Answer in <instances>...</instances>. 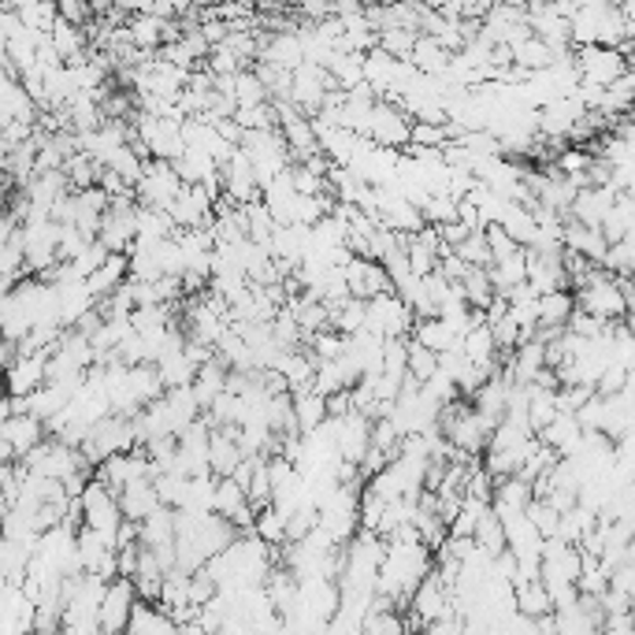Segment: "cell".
Segmentation results:
<instances>
[{"label":"cell","mask_w":635,"mask_h":635,"mask_svg":"<svg viewBox=\"0 0 635 635\" xmlns=\"http://www.w3.org/2000/svg\"><path fill=\"white\" fill-rule=\"evenodd\" d=\"M572 297H576V309L602 324H624V316H628V302H624L617 291V279L602 272V268H594L591 279H587Z\"/></svg>","instance_id":"1"},{"label":"cell","mask_w":635,"mask_h":635,"mask_svg":"<svg viewBox=\"0 0 635 635\" xmlns=\"http://www.w3.org/2000/svg\"><path fill=\"white\" fill-rule=\"evenodd\" d=\"M79 502V513H82V528H90V532H98L101 538H109L115 543V532H120L123 524V513H120V502H115V495L109 487L101 484V479H86L82 495L75 498ZM115 551V546H112Z\"/></svg>","instance_id":"2"},{"label":"cell","mask_w":635,"mask_h":635,"mask_svg":"<svg viewBox=\"0 0 635 635\" xmlns=\"http://www.w3.org/2000/svg\"><path fill=\"white\" fill-rule=\"evenodd\" d=\"M412 324H417V316L401 297L394 294H379L372 297V302H364V331L375 334V339H409Z\"/></svg>","instance_id":"3"},{"label":"cell","mask_w":635,"mask_h":635,"mask_svg":"<svg viewBox=\"0 0 635 635\" xmlns=\"http://www.w3.org/2000/svg\"><path fill=\"white\" fill-rule=\"evenodd\" d=\"M576 75H580V86H594V90H605L617 79H624L628 71V56H621L617 49H602V45H587V49H572Z\"/></svg>","instance_id":"4"},{"label":"cell","mask_w":635,"mask_h":635,"mask_svg":"<svg viewBox=\"0 0 635 635\" xmlns=\"http://www.w3.org/2000/svg\"><path fill=\"white\" fill-rule=\"evenodd\" d=\"M182 182L175 175V168L163 160H146V171H141L138 186H134V205L141 208H157V212H168L171 201L179 197Z\"/></svg>","instance_id":"5"},{"label":"cell","mask_w":635,"mask_h":635,"mask_svg":"<svg viewBox=\"0 0 635 635\" xmlns=\"http://www.w3.org/2000/svg\"><path fill=\"white\" fill-rule=\"evenodd\" d=\"M409 127H412V120L406 112L394 109L390 101H375L368 112V134H364V141H372V146H379V149H390V152H401L409 146Z\"/></svg>","instance_id":"6"},{"label":"cell","mask_w":635,"mask_h":635,"mask_svg":"<svg viewBox=\"0 0 635 635\" xmlns=\"http://www.w3.org/2000/svg\"><path fill=\"white\" fill-rule=\"evenodd\" d=\"M98 242L109 257H127L134 246V197L127 201H109L98 227Z\"/></svg>","instance_id":"7"},{"label":"cell","mask_w":635,"mask_h":635,"mask_svg":"<svg viewBox=\"0 0 635 635\" xmlns=\"http://www.w3.org/2000/svg\"><path fill=\"white\" fill-rule=\"evenodd\" d=\"M446 613H454V605H450V591H446V583L439 580V572L431 569L428 580H423L417 591L409 594L406 617L412 624V632H417V628H423V624L446 617Z\"/></svg>","instance_id":"8"},{"label":"cell","mask_w":635,"mask_h":635,"mask_svg":"<svg viewBox=\"0 0 635 635\" xmlns=\"http://www.w3.org/2000/svg\"><path fill=\"white\" fill-rule=\"evenodd\" d=\"M134 602H138V594H134L131 580L115 576V580L104 587V599H101V613H98L101 632L104 635H123V632H127Z\"/></svg>","instance_id":"9"},{"label":"cell","mask_w":635,"mask_h":635,"mask_svg":"<svg viewBox=\"0 0 635 635\" xmlns=\"http://www.w3.org/2000/svg\"><path fill=\"white\" fill-rule=\"evenodd\" d=\"M8 398H26L45 383V353H15L0 372Z\"/></svg>","instance_id":"10"},{"label":"cell","mask_w":635,"mask_h":635,"mask_svg":"<svg viewBox=\"0 0 635 635\" xmlns=\"http://www.w3.org/2000/svg\"><path fill=\"white\" fill-rule=\"evenodd\" d=\"M342 275H345V291H350V297H358V302H372V297L379 294H390L387 268L379 261H358V257H350Z\"/></svg>","instance_id":"11"},{"label":"cell","mask_w":635,"mask_h":635,"mask_svg":"<svg viewBox=\"0 0 635 635\" xmlns=\"http://www.w3.org/2000/svg\"><path fill=\"white\" fill-rule=\"evenodd\" d=\"M45 439V423L34 417H23V412H12L4 423H0V446L8 450L12 461H23L34 446H42Z\"/></svg>","instance_id":"12"},{"label":"cell","mask_w":635,"mask_h":635,"mask_svg":"<svg viewBox=\"0 0 635 635\" xmlns=\"http://www.w3.org/2000/svg\"><path fill=\"white\" fill-rule=\"evenodd\" d=\"M235 431L238 428H212V435H208V473H212V479H227L238 468V461H242V450H238Z\"/></svg>","instance_id":"13"},{"label":"cell","mask_w":635,"mask_h":635,"mask_svg":"<svg viewBox=\"0 0 635 635\" xmlns=\"http://www.w3.org/2000/svg\"><path fill=\"white\" fill-rule=\"evenodd\" d=\"M361 635H417V632H412L406 613H398L387 599L375 594L372 610L364 613V621H361Z\"/></svg>","instance_id":"14"},{"label":"cell","mask_w":635,"mask_h":635,"mask_svg":"<svg viewBox=\"0 0 635 635\" xmlns=\"http://www.w3.org/2000/svg\"><path fill=\"white\" fill-rule=\"evenodd\" d=\"M115 502H120V513H123V521H131V524H141L149 513H157L160 509V498H157V490H152V479H141V484H127L115 495Z\"/></svg>","instance_id":"15"},{"label":"cell","mask_w":635,"mask_h":635,"mask_svg":"<svg viewBox=\"0 0 635 635\" xmlns=\"http://www.w3.org/2000/svg\"><path fill=\"white\" fill-rule=\"evenodd\" d=\"M513 613H521L528 621H546L554 613V602L546 594L543 580H521L513 583Z\"/></svg>","instance_id":"16"},{"label":"cell","mask_w":635,"mask_h":635,"mask_svg":"<svg viewBox=\"0 0 635 635\" xmlns=\"http://www.w3.org/2000/svg\"><path fill=\"white\" fill-rule=\"evenodd\" d=\"M138 546L160 551V546H175V509H157L138 524Z\"/></svg>","instance_id":"17"},{"label":"cell","mask_w":635,"mask_h":635,"mask_svg":"<svg viewBox=\"0 0 635 635\" xmlns=\"http://www.w3.org/2000/svg\"><path fill=\"white\" fill-rule=\"evenodd\" d=\"M123 635H179V624L171 621L163 610H157L152 602H134L131 624Z\"/></svg>","instance_id":"18"},{"label":"cell","mask_w":635,"mask_h":635,"mask_svg":"<svg viewBox=\"0 0 635 635\" xmlns=\"http://www.w3.org/2000/svg\"><path fill=\"white\" fill-rule=\"evenodd\" d=\"M409 339L423 345L428 353H435V358H442V353H450V350H457V334L450 331L446 324L439 320V316H431V320H417L412 324V331H409Z\"/></svg>","instance_id":"19"},{"label":"cell","mask_w":635,"mask_h":635,"mask_svg":"<svg viewBox=\"0 0 635 635\" xmlns=\"http://www.w3.org/2000/svg\"><path fill=\"white\" fill-rule=\"evenodd\" d=\"M495 227H502L506 238H513V242L521 246V249H532L535 238H538L535 216H532V212H528L524 205H513V201H506V205H502V216H498Z\"/></svg>","instance_id":"20"},{"label":"cell","mask_w":635,"mask_h":635,"mask_svg":"<svg viewBox=\"0 0 635 635\" xmlns=\"http://www.w3.org/2000/svg\"><path fill=\"white\" fill-rule=\"evenodd\" d=\"M127 283V257H109L98 272H93L90 279H86V291H90L93 302H104V297H112L120 286Z\"/></svg>","instance_id":"21"},{"label":"cell","mask_w":635,"mask_h":635,"mask_svg":"<svg viewBox=\"0 0 635 635\" xmlns=\"http://www.w3.org/2000/svg\"><path fill=\"white\" fill-rule=\"evenodd\" d=\"M163 238H175V224L168 219V212L134 205V242L157 246V242H163Z\"/></svg>","instance_id":"22"},{"label":"cell","mask_w":635,"mask_h":635,"mask_svg":"<svg viewBox=\"0 0 635 635\" xmlns=\"http://www.w3.org/2000/svg\"><path fill=\"white\" fill-rule=\"evenodd\" d=\"M291 409H294V431L297 435H309L327 420V401L316 390L291 394Z\"/></svg>","instance_id":"23"},{"label":"cell","mask_w":635,"mask_h":635,"mask_svg":"<svg viewBox=\"0 0 635 635\" xmlns=\"http://www.w3.org/2000/svg\"><path fill=\"white\" fill-rule=\"evenodd\" d=\"M224 387H227V368H224V364H219L216 358H212L208 364H201L197 375H194V383H190V390H194L201 412H205L212 401H216L219 394H224Z\"/></svg>","instance_id":"24"},{"label":"cell","mask_w":635,"mask_h":635,"mask_svg":"<svg viewBox=\"0 0 635 635\" xmlns=\"http://www.w3.org/2000/svg\"><path fill=\"white\" fill-rule=\"evenodd\" d=\"M101 171H109V175L120 179L123 186L134 190L138 186V179H141V171H146V157L138 152V146H120L109 160H104Z\"/></svg>","instance_id":"25"},{"label":"cell","mask_w":635,"mask_h":635,"mask_svg":"<svg viewBox=\"0 0 635 635\" xmlns=\"http://www.w3.org/2000/svg\"><path fill=\"white\" fill-rule=\"evenodd\" d=\"M131 331L134 334H163L168 327H175V309L171 305H146V309H134L131 316Z\"/></svg>","instance_id":"26"},{"label":"cell","mask_w":635,"mask_h":635,"mask_svg":"<svg viewBox=\"0 0 635 635\" xmlns=\"http://www.w3.org/2000/svg\"><path fill=\"white\" fill-rule=\"evenodd\" d=\"M632 194H617V201H613V208L605 212V219H602V238H605V246L610 242H621V238H632Z\"/></svg>","instance_id":"27"},{"label":"cell","mask_w":635,"mask_h":635,"mask_svg":"<svg viewBox=\"0 0 635 635\" xmlns=\"http://www.w3.org/2000/svg\"><path fill=\"white\" fill-rule=\"evenodd\" d=\"M473 543L479 546L484 554H490V557H498L506 551V535H502V521L495 517V509H484V517L476 521V532H473Z\"/></svg>","instance_id":"28"},{"label":"cell","mask_w":635,"mask_h":635,"mask_svg":"<svg viewBox=\"0 0 635 635\" xmlns=\"http://www.w3.org/2000/svg\"><path fill=\"white\" fill-rule=\"evenodd\" d=\"M524 517H528V524L535 528V535L543 538V543H546V538H557V528H562V513H554V509L546 506V502H538V498H535V502L524 509Z\"/></svg>","instance_id":"29"},{"label":"cell","mask_w":635,"mask_h":635,"mask_svg":"<svg viewBox=\"0 0 635 635\" xmlns=\"http://www.w3.org/2000/svg\"><path fill=\"white\" fill-rule=\"evenodd\" d=\"M435 372H439V358H435V353H428V350H423V345H417V342L409 339V353H406V375H412V379H417L420 387H423V383H428V379H431V375H435Z\"/></svg>","instance_id":"30"},{"label":"cell","mask_w":635,"mask_h":635,"mask_svg":"<svg viewBox=\"0 0 635 635\" xmlns=\"http://www.w3.org/2000/svg\"><path fill=\"white\" fill-rule=\"evenodd\" d=\"M484 242H487L490 264H502V261H509V257L521 253V246H517L513 238H506V230H502V227H495V224H490V227L484 230ZM490 264H487V268H490Z\"/></svg>","instance_id":"31"},{"label":"cell","mask_w":635,"mask_h":635,"mask_svg":"<svg viewBox=\"0 0 635 635\" xmlns=\"http://www.w3.org/2000/svg\"><path fill=\"white\" fill-rule=\"evenodd\" d=\"M454 257L465 268H487L490 264V257H487V242H484V230L479 235H468L465 242H461L457 249H454Z\"/></svg>","instance_id":"32"},{"label":"cell","mask_w":635,"mask_h":635,"mask_svg":"<svg viewBox=\"0 0 635 635\" xmlns=\"http://www.w3.org/2000/svg\"><path fill=\"white\" fill-rule=\"evenodd\" d=\"M461 628H465V621H461L457 613H446V617H439V621L423 624L420 635H461Z\"/></svg>","instance_id":"33"},{"label":"cell","mask_w":635,"mask_h":635,"mask_svg":"<svg viewBox=\"0 0 635 635\" xmlns=\"http://www.w3.org/2000/svg\"><path fill=\"white\" fill-rule=\"evenodd\" d=\"M599 635H635L632 632V617H628V613H624V617H605Z\"/></svg>","instance_id":"34"}]
</instances>
